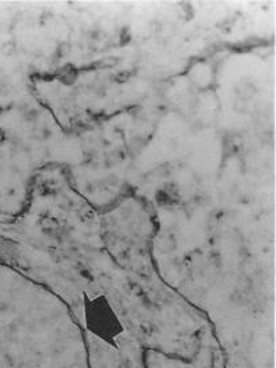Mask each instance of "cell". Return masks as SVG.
Returning a JSON list of instances; mask_svg holds the SVG:
<instances>
[{"label": "cell", "instance_id": "1", "mask_svg": "<svg viewBox=\"0 0 276 368\" xmlns=\"http://www.w3.org/2000/svg\"><path fill=\"white\" fill-rule=\"evenodd\" d=\"M84 323L86 328L99 339L114 343L123 333V326L108 299L104 295L84 300Z\"/></svg>", "mask_w": 276, "mask_h": 368}]
</instances>
